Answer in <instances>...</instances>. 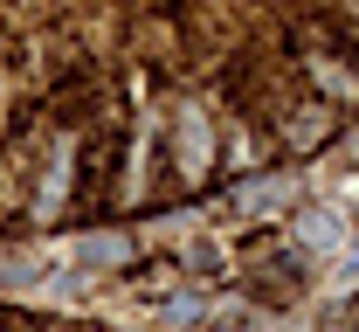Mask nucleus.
I'll use <instances>...</instances> for the list:
<instances>
[{
    "mask_svg": "<svg viewBox=\"0 0 359 332\" xmlns=\"http://www.w3.org/2000/svg\"><path fill=\"white\" fill-rule=\"evenodd\" d=\"M283 194H290V180H256V187H242V208L256 215V208H276Z\"/></svg>",
    "mask_w": 359,
    "mask_h": 332,
    "instance_id": "nucleus-1",
    "label": "nucleus"
},
{
    "mask_svg": "<svg viewBox=\"0 0 359 332\" xmlns=\"http://www.w3.org/2000/svg\"><path fill=\"white\" fill-rule=\"evenodd\" d=\"M332 236H339L332 215H304V242H332Z\"/></svg>",
    "mask_w": 359,
    "mask_h": 332,
    "instance_id": "nucleus-3",
    "label": "nucleus"
},
{
    "mask_svg": "<svg viewBox=\"0 0 359 332\" xmlns=\"http://www.w3.org/2000/svg\"><path fill=\"white\" fill-rule=\"evenodd\" d=\"M76 256H83V263H125V242H83V249H76Z\"/></svg>",
    "mask_w": 359,
    "mask_h": 332,
    "instance_id": "nucleus-2",
    "label": "nucleus"
}]
</instances>
